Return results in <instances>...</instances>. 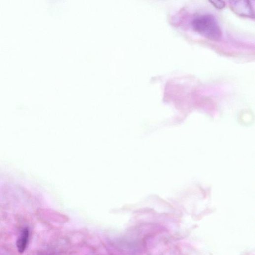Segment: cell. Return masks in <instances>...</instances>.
<instances>
[{"mask_svg": "<svg viewBox=\"0 0 255 255\" xmlns=\"http://www.w3.org/2000/svg\"><path fill=\"white\" fill-rule=\"evenodd\" d=\"M192 26L195 31L207 39L219 41L222 38V30L213 15L204 14L199 16L193 20Z\"/></svg>", "mask_w": 255, "mask_h": 255, "instance_id": "cell-1", "label": "cell"}, {"mask_svg": "<svg viewBox=\"0 0 255 255\" xmlns=\"http://www.w3.org/2000/svg\"><path fill=\"white\" fill-rule=\"evenodd\" d=\"M230 6L232 10L241 17L254 18L255 15L253 7L249 1L237 0L230 1Z\"/></svg>", "mask_w": 255, "mask_h": 255, "instance_id": "cell-2", "label": "cell"}, {"mask_svg": "<svg viewBox=\"0 0 255 255\" xmlns=\"http://www.w3.org/2000/svg\"><path fill=\"white\" fill-rule=\"evenodd\" d=\"M29 238V230L28 228L24 229L17 239L16 246L19 253H23L26 250Z\"/></svg>", "mask_w": 255, "mask_h": 255, "instance_id": "cell-3", "label": "cell"}, {"mask_svg": "<svg viewBox=\"0 0 255 255\" xmlns=\"http://www.w3.org/2000/svg\"><path fill=\"white\" fill-rule=\"evenodd\" d=\"M209 2L219 9H222L225 7L226 3L224 1H210Z\"/></svg>", "mask_w": 255, "mask_h": 255, "instance_id": "cell-4", "label": "cell"}]
</instances>
